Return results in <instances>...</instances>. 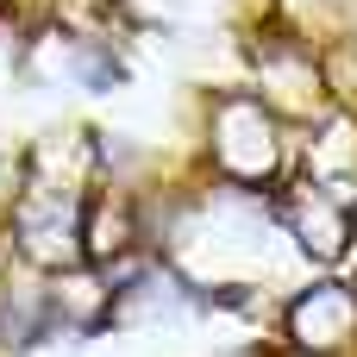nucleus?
Masks as SVG:
<instances>
[{"instance_id": "obj_2", "label": "nucleus", "mask_w": 357, "mask_h": 357, "mask_svg": "<svg viewBox=\"0 0 357 357\" xmlns=\"http://www.w3.org/2000/svg\"><path fill=\"white\" fill-rule=\"evenodd\" d=\"M289 226H295V238H301V251H314V257H339L345 245H351V201L339 195V188H301L295 201H289Z\"/></svg>"}, {"instance_id": "obj_3", "label": "nucleus", "mask_w": 357, "mask_h": 357, "mask_svg": "<svg viewBox=\"0 0 357 357\" xmlns=\"http://www.w3.org/2000/svg\"><path fill=\"white\" fill-rule=\"evenodd\" d=\"M289 326H295V345H307V351H339V345L357 339V295L326 282V289H314V295L295 301Z\"/></svg>"}, {"instance_id": "obj_4", "label": "nucleus", "mask_w": 357, "mask_h": 357, "mask_svg": "<svg viewBox=\"0 0 357 357\" xmlns=\"http://www.w3.org/2000/svg\"><path fill=\"white\" fill-rule=\"evenodd\" d=\"M75 75H82V88H113V82L126 75V63H119L113 50H100V44H82V56H75Z\"/></svg>"}, {"instance_id": "obj_5", "label": "nucleus", "mask_w": 357, "mask_h": 357, "mask_svg": "<svg viewBox=\"0 0 357 357\" xmlns=\"http://www.w3.org/2000/svg\"><path fill=\"white\" fill-rule=\"evenodd\" d=\"M132 238V220H126V207H100V226L88 232V251L94 257H107V251H119Z\"/></svg>"}, {"instance_id": "obj_6", "label": "nucleus", "mask_w": 357, "mask_h": 357, "mask_svg": "<svg viewBox=\"0 0 357 357\" xmlns=\"http://www.w3.org/2000/svg\"><path fill=\"white\" fill-rule=\"evenodd\" d=\"M82 6H94V13H100V6H113V0H82Z\"/></svg>"}, {"instance_id": "obj_1", "label": "nucleus", "mask_w": 357, "mask_h": 357, "mask_svg": "<svg viewBox=\"0 0 357 357\" xmlns=\"http://www.w3.org/2000/svg\"><path fill=\"white\" fill-rule=\"evenodd\" d=\"M213 157L232 182H264L276 169V119L251 94H226L213 107Z\"/></svg>"}]
</instances>
